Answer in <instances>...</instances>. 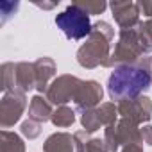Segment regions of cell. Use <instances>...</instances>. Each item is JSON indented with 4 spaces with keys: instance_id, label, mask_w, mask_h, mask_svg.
I'll use <instances>...</instances> for the list:
<instances>
[{
    "instance_id": "1",
    "label": "cell",
    "mask_w": 152,
    "mask_h": 152,
    "mask_svg": "<svg viewBox=\"0 0 152 152\" xmlns=\"http://www.w3.org/2000/svg\"><path fill=\"white\" fill-rule=\"evenodd\" d=\"M150 84V77L148 73L143 70H136V68H124L118 70L111 75L109 81V91L113 97L118 95H134L145 88H148Z\"/></svg>"
},
{
    "instance_id": "2",
    "label": "cell",
    "mask_w": 152,
    "mask_h": 152,
    "mask_svg": "<svg viewBox=\"0 0 152 152\" xmlns=\"http://www.w3.org/2000/svg\"><path fill=\"white\" fill-rule=\"evenodd\" d=\"M56 23L66 32L68 38H83L86 32H88V18L79 13L77 9H70L66 13H63L61 16L56 18Z\"/></svg>"
}]
</instances>
